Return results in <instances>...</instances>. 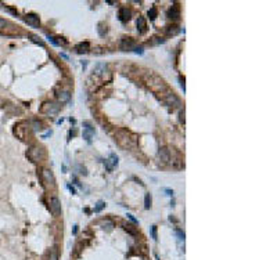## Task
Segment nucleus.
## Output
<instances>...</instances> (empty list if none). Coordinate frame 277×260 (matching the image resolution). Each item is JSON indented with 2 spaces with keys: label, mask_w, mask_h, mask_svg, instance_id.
Instances as JSON below:
<instances>
[{
  "label": "nucleus",
  "mask_w": 277,
  "mask_h": 260,
  "mask_svg": "<svg viewBox=\"0 0 277 260\" xmlns=\"http://www.w3.org/2000/svg\"><path fill=\"white\" fill-rule=\"evenodd\" d=\"M115 140L118 141V144L122 147L123 149H130L136 145V138L130 136L129 131L126 130H119L115 134Z\"/></svg>",
  "instance_id": "nucleus-1"
},
{
  "label": "nucleus",
  "mask_w": 277,
  "mask_h": 260,
  "mask_svg": "<svg viewBox=\"0 0 277 260\" xmlns=\"http://www.w3.org/2000/svg\"><path fill=\"white\" fill-rule=\"evenodd\" d=\"M26 156H28L33 163H40L46 159V149L40 145H33L28 149L26 152Z\"/></svg>",
  "instance_id": "nucleus-2"
},
{
  "label": "nucleus",
  "mask_w": 277,
  "mask_h": 260,
  "mask_svg": "<svg viewBox=\"0 0 277 260\" xmlns=\"http://www.w3.org/2000/svg\"><path fill=\"white\" fill-rule=\"evenodd\" d=\"M146 79H147V84L151 87L152 90H155V91H161L162 90V91H164L166 89L165 83H164V80L159 79L158 76L151 75V73H150V75H147V78H146Z\"/></svg>",
  "instance_id": "nucleus-3"
},
{
  "label": "nucleus",
  "mask_w": 277,
  "mask_h": 260,
  "mask_svg": "<svg viewBox=\"0 0 277 260\" xmlns=\"http://www.w3.org/2000/svg\"><path fill=\"white\" fill-rule=\"evenodd\" d=\"M42 179H43L46 187L56 188V177H54L53 172H51L50 169H47V167H43V169H42Z\"/></svg>",
  "instance_id": "nucleus-4"
},
{
  "label": "nucleus",
  "mask_w": 277,
  "mask_h": 260,
  "mask_svg": "<svg viewBox=\"0 0 277 260\" xmlns=\"http://www.w3.org/2000/svg\"><path fill=\"white\" fill-rule=\"evenodd\" d=\"M49 208H50V212L53 213V216H60L61 214V202H60L58 196L51 195L50 199H49Z\"/></svg>",
  "instance_id": "nucleus-5"
},
{
  "label": "nucleus",
  "mask_w": 277,
  "mask_h": 260,
  "mask_svg": "<svg viewBox=\"0 0 277 260\" xmlns=\"http://www.w3.org/2000/svg\"><path fill=\"white\" fill-rule=\"evenodd\" d=\"M58 111H60V105L53 104V102H46V104H43V107L40 108V112H42V114L49 115V116H54L56 114H58Z\"/></svg>",
  "instance_id": "nucleus-6"
},
{
  "label": "nucleus",
  "mask_w": 277,
  "mask_h": 260,
  "mask_svg": "<svg viewBox=\"0 0 277 260\" xmlns=\"http://www.w3.org/2000/svg\"><path fill=\"white\" fill-rule=\"evenodd\" d=\"M158 159H159V162L164 163V165H166V163L170 162V152H169V149L166 148V147H162V148H159V151H158Z\"/></svg>",
  "instance_id": "nucleus-7"
},
{
  "label": "nucleus",
  "mask_w": 277,
  "mask_h": 260,
  "mask_svg": "<svg viewBox=\"0 0 277 260\" xmlns=\"http://www.w3.org/2000/svg\"><path fill=\"white\" fill-rule=\"evenodd\" d=\"M119 47H121V50L123 51H128V50H133L136 44H134V40L130 39V37H123L121 40V43H119Z\"/></svg>",
  "instance_id": "nucleus-8"
},
{
  "label": "nucleus",
  "mask_w": 277,
  "mask_h": 260,
  "mask_svg": "<svg viewBox=\"0 0 277 260\" xmlns=\"http://www.w3.org/2000/svg\"><path fill=\"white\" fill-rule=\"evenodd\" d=\"M25 22L28 24L29 26H32V28H38L40 25V21H39V17L35 14H28L25 15Z\"/></svg>",
  "instance_id": "nucleus-9"
},
{
  "label": "nucleus",
  "mask_w": 277,
  "mask_h": 260,
  "mask_svg": "<svg viewBox=\"0 0 277 260\" xmlns=\"http://www.w3.org/2000/svg\"><path fill=\"white\" fill-rule=\"evenodd\" d=\"M94 134V129L90 126V123H85V127H83V138H86L87 143L92 141V137H93Z\"/></svg>",
  "instance_id": "nucleus-10"
},
{
  "label": "nucleus",
  "mask_w": 277,
  "mask_h": 260,
  "mask_svg": "<svg viewBox=\"0 0 277 260\" xmlns=\"http://www.w3.org/2000/svg\"><path fill=\"white\" fill-rule=\"evenodd\" d=\"M104 165L107 166L108 172H111V170L114 169V167H115L116 165H118V156L114 155V154H111V155H110V158H108L107 161L104 162Z\"/></svg>",
  "instance_id": "nucleus-11"
},
{
  "label": "nucleus",
  "mask_w": 277,
  "mask_h": 260,
  "mask_svg": "<svg viewBox=\"0 0 277 260\" xmlns=\"http://www.w3.org/2000/svg\"><path fill=\"white\" fill-rule=\"evenodd\" d=\"M165 101L169 105H180V100L173 93H165Z\"/></svg>",
  "instance_id": "nucleus-12"
},
{
  "label": "nucleus",
  "mask_w": 277,
  "mask_h": 260,
  "mask_svg": "<svg viewBox=\"0 0 277 260\" xmlns=\"http://www.w3.org/2000/svg\"><path fill=\"white\" fill-rule=\"evenodd\" d=\"M130 18V10H128V7H122L119 10V19L122 22L129 21Z\"/></svg>",
  "instance_id": "nucleus-13"
},
{
  "label": "nucleus",
  "mask_w": 277,
  "mask_h": 260,
  "mask_svg": "<svg viewBox=\"0 0 277 260\" xmlns=\"http://www.w3.org/2000/svg\"><path fill=\"white\" fill-rule=\"evenodd\" d=\"M57 98L60 102H67V101H69L71 94H69V91H67V90H61V91H58Z\"/></svg>",
  "instance_id": "nucleus-14"
},
{
  "label": "nucleus",
  "mask_w": 277,
  "mask_h": 260,
  "mask_svg": "<svg viewBox=\"0 0 277 260\" xmlns=\"http://www.w3.org/2000/svg\"><path fill=\"white\" fill-rule=\"evenodd\" d=\"M168 17L169 18H173V19H177L180 17V11H179V7L177 6H172L169 11H168Z\"/></svg>",
  "instance_id": "nucleus-15"
},
{
  "label": "nucleus",
  "mask_w": 277,
  "mask_h": 260,
  "mask_svg": "<svg viewBox=\"0 0 277 260\" xmlns=\"http://www.w3.org/2000/svg\"><path fill=\"white\" fill-rule=\"evenodd\" d=\"M146 26H147L146 18H144V17H139V19H137V31L140 33H144L146 32Z\"/></svg>",
  "instance_id": "nucleus-16"
},
{
  "label": "nucleus",
  "mask_w": 277,
  "mask_h": 260,
  "mask_svg": "<svg viewBox=\"0 0 277 260\" xmlns=\"http://www.w3.org/2000/svg\"><path fill=\"white\" fill-rule=\"evenodd\" d=\"M47 260H58L57 248H51V249L49 250V256H47Z\"/></svg>",
  "instance_id": "nucleus-17"
},
{
  "label": "nucleus",
  "mask_w": 277,
  "mask_h": 260,
  "mask_svg": "<svg viewBox=\"0 0 277 260\" xmlns=\"http://www.w3.org/2000/svg\"><path fill=\"white\" fill-rule=\"evenodd\" d=\"M105 71H107V65L105 64H98L97 66H96V69H94L96 75H101V73H104Z\"/></svg>",
  "instance_id": "nucleus-18"
},
{
  "label": "nucleus",
  "mask_w": 277,
  "mask_h": 260,
  "mask_svg": "<svg viewBox=\"0 0 277 260\" xmlns=\"http://www.w3.org/2000/svg\"><path fill=\"white\" fill-rule=\"evenodd\" d=\"M76 50H78V53H86L87 50H89V43H80L76 46Z\"/></svg>",
  "instance_id": "nucleus-19"
},
{
  "label": "nucleus",
  "mask_w": 277,
  "mask_h": 260,
  "mask_svg": "<svg viewBox=\"0 0 277 260\" xmlns=\"http://www.w3.org/2000/svg\"><path fill=\"white\" fill-rule=\"evenodd\" d=\"M144 208L146 209L151 208V195L150 194H146V196H144Z\"/></svg>",
  "instance_id": "nucleus-20"
},
{
  "label": "nucleus",
  "mask_w": 277,
  "mask_h": 260,
  "mask_svg": "<svg viewBox=\"0 0 277 260\" xmlns=\"http://www.w3.org/2000/svg\"><path fill=\"white\" fill-rule=\"evenodd\" d=\"M31 40H32L33 43H36V44H40V46H44V42L42 39H40L39 36H36V35H31Z\"/></svg>",
  "instance_id": "nucleus-21"
},
{
  "label": "nucleus",
  "mask_w": 277,
  "mask_h": 260,
  "mask_svg": "<svg viewBox=\"0 0 277 260\" xmlns=\"http://www.w3.org/2000/svg\"><path fill=\"white\" fill-rule=\"evenodd\" d=\"M32 123H33V129L35 130H42L43 129V127H42V123L38 122V120H32Z\"/></svg>",
  "instance_id": "nucleus-22"
},
{
  "label": "nucleus",
  "mask_w": 277,
  "mask_h": 260,
  "mask_svg": "<svg viewBox=\"0 0 277 260\" xmlns=\"http://www.w3.org/2000/svg\"><path fill=\"white\" fill-rule=\"evenodd\" d=\"M105 206V203L103 202V201H100V202L97 203V206H96V209H94V212H100L101 209H103V208H104Z\"/></svg>",
  "instance_id": "nucleus-23"
},
{
  "label": "nucleus",
  "mask_w": 277,
  "mask_h": 260,
  "mask_svg": "<svg viewBox=\"0 0 277 260\" xmlns=\"http://www.w3.org/2000/svg\"><path fill=\"white\" fill-rule=\"evenodd\" d=\"M125 228H126V231H129L132 235H136V231H134L133 228H132V226L130 224H128V226H125Z\"/></svg>",
  "instance_id": "nucleus-24"
},
{
  "label": "nucleus",
  "mask_w": 277,
  "mask_h": 260,
  "mask_svg": "<svg viewBox=\"0 0 277 260\" xmlns=\"http://www.w3.org/2000/svg\"><path fill=\"white\" fill-rule=\"evenodd\" d=\"M6 26H7V21L3 19V18H0V31H2L3 28H6Z\"/></svg>",
  "instance_id": "nucleus-25"
},
{
  "label": "nucleus",
  "mask_w": 277,
  "mask_h": 260,
  "mask_svg": "<svg viewBox=\"0 0 277 260\" xmlns=\"http://www.w3.org/2000/svg\"><path fill=\"white\" fill-rule=\"evenodd\" d=\"M151 234H152V238L157 241V226H152L151 228Z\"/></svg>",
  "instance_id": "nucleus-26"
},
{
  "label": "nucleus",
  "mask_w": 277,
  "mask_h": 260,
  "mask_svg": "<svg viewBox=\"0 0 277 260\" xmlns=\"http://www.w3.org/2000/svg\"><path fill=\"white\" fill-rule=\"evenodd\" d=\"M148 15H150V18H151V19H154L155 15H157V11H155V8H151V11L148 13Z\"/></svg>",
  "instance_id": "nucleus-27"
},
{
  "label": "nucleus",
  "mask_w": 277,
  "mask_h": 260,
  "mask_svg": "<svg viewBox=\"0 0 277 260\" xmlns=\"http://www.w3.org/2000/svg\"><path fill=\"white\" fill-rule=\"evenodd\" d=\"M49 40H50L51 43L54 44V46H60V43H58L57 40H56V37H53V36H49Z\"/></svg>",
  "instance_id": "nucleus-28"
},
{
  "label": "nucleus",
  "mask_w": 277,
  "mask_h": 260,
  "mask_svg": "<svg viewBox=\"0 0 277 260\" xmlns=\"http://www.w3.org/2000/svg\"><path fill=\"white\" fill-rule=\"evenodd\" d=\"M133 50L136 51L137 54H143V47H134Z\"/></svg>",
  "instance_id": "nucleus-29"
},
{
  "label": "nucleus",
  "mask_w": 277,
  "mask_h": 260,
  "mask_svg": "<svg viewBox=\"0 0 277 260\" xmlns=\"http://www.w3.org/2000/svg\"><path fill=\"white\" fill-rule=\"evenodd\" d=\"M184 120L186 119H184V109H183V111H180V122L184 123Z\"/></svg>",
  "instance_id": "nucleus-30"
},
{
  "label": "nucleus",
  "mask_w": 277,
  "mask_h": 260,
  "mask_svg": "<svg viewBox=\"0 0 277 260\" xmlns=\"http://www.w3.org/2000/svg\"><path fill=\"white\" fill-rule=\"evenodd\" d=\"M176 232H177V235L180 237V239H184V232H182L180 230H176Z\"/></svg>",
  "instance_id": "nucleus-31"
},
{
  "label": "nucleus",
  "mask_w": 277,
  "mask_h": 260,
  "mask_svg": "<svg viewBox=\"0 0 277 260\" xmlns=\"http://www.w3.org/2000/svg\"><path fill=\"white\" fill-rule=\"evenodd\" d=\"M128 217H129V219H130V220H132V221H133V223H139V221H137L136 220V219H134V216H133V214H128Z\"/></svg>",
  "instance_id": "nucleus-32"
}]
</instances>
